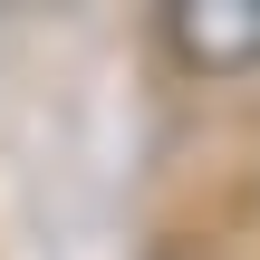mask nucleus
Wrapping results in <instances>:
<instances>
[{
	"instance_id": "obj_1",
	"label": "nucleus",
	"mask_w": 260,
	"mask_h": 260,
	"mask_svg": "<svg viewBox=\"0 0 260 260\" xmlns=\"http://www.w3.org/2000/svg\"><path fill=\"white\" fill-rule=\"evenodd\" d=\"M164 48L193 77H251L260 68V0H174L164 10Z\"/></svg>"
}]
</instances>
